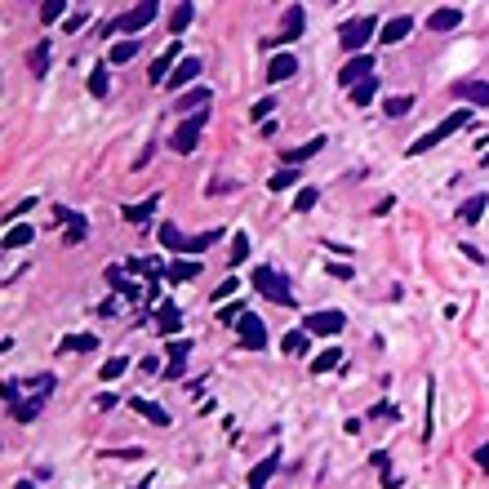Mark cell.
Wrapping results in <instances>:
<instances>
[{
	"label": "cell",
	"mask_w": 489,
	"mask_h": 489,
	"mask_svg": "<svg viewBox=\"0 0 489 489\" xmlns=\"http://www.w3.org/2000/svg\"><path fill=\"white\" fill-rule=\"evenodd\" d=\"M156 14H161V5L156 0H143V5H134V9H125V14L116 18V23H102L98 32L102 36H111V32H120L125 41H134V32H143L147 23H156Z\"/></svg>",
	"instance_id": "obj_1"
},
{
	"label": "cell",
	"mask_w": 489,
	"mask_h": 489,
	"mask_svg": "<svg viewBox=\"0 0 489 489\" xmlns=\"http://www.w3.org/2000/svg\"><path fill=\"white\" fill-rule=\"evenodd\" d=\"M32 387H36V396H23L18 405H9V413H14L18 422H36V418H41V409L49 405V396H54V374L32 378Z\"/></svg>",
	"instance_id": "obj_2"
},
{
	"label": "cell",
	"mask_w": 489,
	"mask_h": 489,
	"mask_svg": "<svg viewBox=\"0 0 489 489\" xmlns=\"http://www.w3.org/2000/svg\"><path fill=\"white\" fill-rule=\"evenodd\" d=\"M253 289H258L262 298H271V303L280 307H294V289H289V276L276 267H258L253 271Z\"/></svg>",
	"instance_id": "obj_3"
},
{
	"label": "cell",
	"mask_w": 489,
	"mask_h": 489,
	"mask_svg": "<svg viewBox=\"0 0 489 489\" xmlns=\"http://www.w3.org/2000/svg\"><path fill=\"white\" fill-rule=\"evenodd\" d=\"M467 120H472V111H449V116L440 120V125L431 129V134H422L418 143H409V156H422V152H431V147H436V143H445V138L454 134V129H463Z\"/></svg>",
	"instance_id": "obj_4"
},
{
	"label": "cell",
	"mask_w": 489,
	"mask_h": 489,
	"mask_svg": "<svg viewBox=\"0 0 489 489\" xmlns=\"http://www.w3.org/2000/svg\"><path fill=\"white\" fill-rule=\"evenodd\" d=\"M374 36H378V18H352V23L338 32V41H343V49L356 58V54H361L365 45L374 41Z\"/></svg>",
	"instance_id": "obj_5"
},
{
	"label": "cell",
	"mask_w": 489,
	"mask_h": 489,
	"mask_svg": "<svg viewBox=\"0 0 489 489\" xmlns=\"http://www.w3.org/2000/svg\"><path fill=\"white\" fill-rule=\"evenodd\" d=\"M201 129H205V111H196V116H187L183 125L169 134V147H174L178 156H192L196 147H201Z\"/></svg>",
	"instance_id": "obj_6"
},
{
	"label": "cell",
	"mask_w": 489,
	"mask_h": 489,
	"mask_svg": "<svg viewBox=\"0 0 489 489\" xmlns=\"http://www.w3.org/2000/svg\"><path fill=\"white\" fill-rule=\"evenodd\" d=\"M236 338H240V347H249V352L267 347V325H262V316L258 312H244L240 325H236Z\"/></svg>",
	"instance_id": "obj_7"
},
{
	"label": "cell",
	"mask_w": 489,
	"mask_h": 489,
	"mask_svg": "<svg viewBox=\"0 0 489 489\" xmlns=\"http://www.w3.org/2000/svg\"><path fill=\"white\" fill-rule=\"evenodd\" d=\"M343 325H347V316L329 307V312H307V325L303 329L312 338H329V334H343Z\"/></svg>",
	"instance_id": "obj_8"
},
{
	"label": "cell",
	"mask_w": 489,
	"mask_h": 489,
	"mask_svg": "<svg viewBox=\"0 0 489 489\" xmlns=\"http://www.w3.org/2000/svg\"><path fill=\"white\" fill-rule=\"evenodd\" d=\"M365 80H374V58L369 54H356L352 62H343V71H338V84H343V89H356V84H365Z\"/></svg>",
	"instance_id": "obj_9"
},
{
	"label": "cell",
	"mask_w": 489,
	"mask_h": 489,
	"mask_svg": "<svg viewBox=\"0 0 489 489\" xmlns=\"http://www.w3.org/2000/svg\"><path fill=\"white\" fill-rule=\"evenodd\" d=\"M169 365H165V383H174V378H183L187 374V352H192V343L187 338H169Z\"/></svg>",
	"instance_id": "obj_10"
},
{
	"label": "cell",
	"mask_w": 489,
	"mask_h": 489,
	"mask_svg": "<svg viewBox=\"0 0 489 489\" xmlns=\"http://www.w3.org/2000/svg\"><path fill=\"white\" fill-rule=\"evenodd\" d=\"M183 58H187V54L178 49V45H169V49L161 54V58H156L152 67H147V80H152V84H161V80H169V76H174V62H183Z\"/></svg>",
	"instance_id": "obj_11"
},
{
	"label": "cell",
	"mask_w": 489,
	"mask_h": 489,
	"mask_svg": "<svg viewBox=\"0 0 489 489\" xmlns=\"http://www.w3.org/2000/svg\"><path fill=\"white\" fill-rule=\"evenodd\" d=\"M129 409L143 413V418H147V422H156V427H169V422H174V418L165 413V405H156V400H147V396H129Z\"/></svg>",
	"instance_id": "obj_12"
},
{
	"label": "cell",
	"mask_w": 489,
	"mask_h": 489,
	"mask_svg": "<svg viewBox=\"0 0 489 489\" xmlns=\"http://www.w3.org/2000/svg\"><path fill=\"white\" fill-rule=\"evenodd\" d=\"M409 32H413V18H409V14H400V18H391V23H383V27H378V41H383V45H400Z\"/></svg>",
	"instance_id": "obj_13"
},
{
	"label": "cell",
	"mask_w": 489,
	"mask_h": 489,
	"mask_svg": "<svg viewBox=\"0 0 489 489\" xmlns=\"http://www.w3.org/2000/svg\"><path fill=\"white\" fill-rule=\"evenodd\" d=\"M201 67H205V62L196 58V54H187V58L174 67V76H169V89H183V84H192L196 76H201Z\"/></svg>",
	"instance_id": "obj_14"
},
{
	"label": "cell",
	"mask_w": 489,
	"mask_h": 489,
	"mask_svg": "<svg viewBox=\"0 0 489 489\" xmlns=\"http://www.w3.org/2000/svg\"><path fill=\"white\" fill-rule=\"evenodd\" d=\"M454 98H467L472 107H489V84H481V80H458L454 84Z\"/></svg>",
	"instance_id": "obj_15"
},
{
	"label": "cell",
	"mask_w": 489,
	"mask_h": 489,
	"mask_svg": "<svg viewBox=\"0 0 489 489\" xmlns=\"http://www.w3.org/2000/svg\"><path fill=\"white\" fill-rule=\"evenodd\" d=\"M298 36H303V5H289V9H285V23H280V36H276V41H280V45H289V41H298Z\"/></svg>",
	"instance_id": "obj_16"
},
{
	"label": "cell",
	"mask_w": 489,
	"mask_h": 489,
	"mask_svg": "<svg viewBox=\"0 0 489 489\" xmlns=\"http://www.w3.org/2000/svg\"><path fill=\"white\" fill-rule=\"evenodd\" d=\"M298 71V58L294 54H271V62H267V80L276 84V80H289Z\"/></svg>",
	"instance_id": "obj_17"
},
{
	"label": "cell",
	"mask_w": 489,
	"mask_h": 489,
	"mask_svg": "<svg viewBox=\"0 0 489 489\" xmlns=\"http://www.w3.org/2000/svg\"><path fill=\"white\" fill-rule=\"evenodd\" d=\"M156 325H161V334L174 338L178 329H183V312H178L174 303H161V307H156Z\"/></svg>",
	"instance_id": "obj_18"
},
{
	"label": "cell",
	"mask_w": 489,
	"mask_h": 489,
	"mask_svg": "<svg viewBox=\"0 0 489 489\" xmlns=\"http://www.w3.org/2000/svg\"><path fill=\"white\" fill-rule=\"evenodd\" d=\"M196 23V5H192V0H183V5H174V14H169V32H174V36H183L187 32V27H192Z\"/></svg>",
	"instance_id": "obj_19"
},
{
	"label": "cell",
	"mask_w": 489,
	"mask_h": 489,
	"mask_svg": "<svg viewBox=\"0 0 489 489\" xmlns=\"http://www.w3.org/2000/svg\"><path fill=\"white\" fill-rule=\"evenodd\" d=\"M431 32H454V27H463V9H436V14L427 18Z\"/></svg>",
	"instance_id": "obj_20"
},
{
	"label": "cell",
	"mask_w": 489,
	"mask_h": 489,
	"mask_svg": "<svg viewBox=\"0 0 489 489\" xmlns=\"http://www.w3.org/2000/svg\"><path fill=\"white\" fill-rule=\"evenodd\" d=\"M209 98H214V93L205 89V84H201V89H187L183 98H178V111H192V116H196V111H205V107H209Z\"/></svg>",
	"instance_id": "obj_21"
},
{
	"label": "cell",
	"mask_w": 489,
	"mask_h": 489,
	"mask_svg": "<svg viewBox=\"0 0 489 489\" xmlns=\"http://www.w3.org/2000/svg\"><path fill=\"white\" fill-rule=\"evenodd\" d=\"M156 205H161V196H147V201H138V205H125V223H147L156 214Z\"/></svg>",
	"instance_id": "obj_22"
},
{
	"label": "cell",
	"mask_w": 489,
	"mask_h": 489,
	"mask_svg": "<svg viewBox=\"0 0 489 489\" xmlns=\"http://www.w3.org/2000/svg\"><path fill=\"white\" fill-rule=\"evenodd\" d=\"M338 365H343V347H325V352H321V356H316V361H312V374H316V378H321V374L338 369Z\"/></svg>",
	"instance_id": "obj_23"
},
{
	"label": "cell",
	"mask_w": 489,
	"mask_h": 489,
	"mask_svg": "<svg viewBox=\"0 0 489 489\" xmlns=\"http://www.w3.org/2000/svg\"><path fill=\"white\" fill-rule=\"evenodd\" d=\"M276 467H280V458H276V454L262 458V463L249 472V489H267V481H271V472H276Z\"/></svg>",
	"instance_id": "obj_24"
},
{
	"label": "cell",
	"mask_w": 489,
	"mask_h": 489,
	"mask_svg": "<svg viewBox=\"0 0 489 489\" xmlns=\"http://www.w3.org/2000/svg\"><path fill=\"white\" fill-rule=\"evenodd\" d=\"M32 240H36V231L27 227V223H14V227L5 231V240H0V244H5V249H23V244H32Z\"/></svg>",
	"instance_id": "obj_25"
},
{
	"label": "cell",
	"mask_w": 489,
	"mask_h": 489,
	"mask_svg": "<svg viewBox=\"0 0 489 489\" xmlns=\"http://www.w3.org/2000/svg\"><path fill=\"white\" fill-rule=\"evenodd\" d=\"M107 89H111L107 62H93V71H89V93H93V98H107Z\"/></svg>",
	"instance_id": "obj_26"
},
{
	"label": "cell",
	"mask_w": 489,
	"mask_h": 489,
	"mask_svg": "<svg viewBox=\"0 0 489 489\" xmlns=\"http://www.w3.org/2000/svg\"><path fill=\"white\" fill-rule=\"evenodd\" d=\"M321 147H325V138H312V143H303V147H289V152H285V165H303V161H312Z\"/></svg>",
	"instance_id": "obj_27"
},
{
	"label": "cell",
	"mask_w": 489,
	"mask_h": 489,
	"mask_svg": "<svg viewBox=\"0 0 489 489\" xmlns=\"http://www.w3.org/2000/svg\"><path fill=\"white\" fill-rule=\"evenodd\" d=\"M383 111H387L391 120H400V116H409L413 111V93H391L387 102H383Z\"/></svg>",
	"instance_id": "obj_28"
},
{
	"label": "cell",
	"mask_w": 489,
	"mask_h": 489,
	"mask_svg": "<svg viewBox=\"0 0 489 489\" xmlns=\"http://www.w3.org/2000/svg\"><path fill=\"white\" fill-rule=\"evenodd\" d=\"M485 214H489V201H485V196H472V201H463L458 218H463V223H481Z\"/></svg>",
	"instance_id": "obj_29"
},
{
	"label": "cell",
	"mask_w": 489,
	"mask_h": 489,
	"mask_svg": "<svg viewBox=\"0 0 489 489\" xmlns=\"http://www.w3.org/2000/svg\"><path fill=\"white\" fill-rule=\"evenodd\" d=\"M165 276H169V280H192V276H201V262L178 258V262H169V267H165Z\"/></svg>",
	"instance_id": "obj_30"
},
{
	"label": "cell",
	"mask_w": 489,
	"mask_h": 489,
	"mask_svg": "<svg viewBox=\"0 0 489 489\" xmlns=\"http://www.w3.org/2000/svg\"><path fill=\"white\" fill-rule=\"evenodd\" d=\"M84 236H89V218H84V214H76V218L67 223V231H62V244H80Z\"/></svg>",
	"instance_id": "obj_31"
},
{
	"label": "cell",
	"mask_w": 489,
	"mask_h": 489,
	"mask_svg": "<svg viewBox=\"0 0 489 489\" xmlns=\"http://www.w3.org/2000/svg\"><path fill=\"white\" fill-rule=\"evenodd\" d=\"M62 14H67V0H41V23L45 27H54Z\"/></svg>",
	"instance_id": "obj_32"
},
{
	"label": "cell",
	"mask_w": 489,
	"mask_h": 489,
	"mask_svg": "<svg viewBox=\"0 0 489 489\" xmlns=\"http://www.w3.org/2000/svg\"><path fill=\"white\" fill-rule=\"evenodd\" d=\"M214 240H223V227H214V231H205V236H192V240H187L183 244V253H205V249H209V244Z\"/></svg>",
	"instance_id": "obj_33"
},
{
	"label": "cell",
	"mask_w": 489,
	"mask_h": 489,
	"mask_svg": "<svg viewBox=\"0 0 489 489\" xmlns=\"http://www.w3.org/2000/svg\"><path fill=\"white\" fill-rule=\"evenodd\" d=\"M93 347H98L93 334H67L62 338V352H93Z\"/></svg>",
	"instance_id": "obj_34"
},
{
	"label": "cell",
	"mask_w": 489,
	"mask_h": 489,
	"mask_svg": "<svg viewBox=\"0 0 489 489\" xmlns=\"http://www.w3.org/2000/svg\"><path fill=\"white\" fill-rule=\"evenodd\" d=\"M307 338H312L307 329H294V334H285V343H280V347H285V356H303V352H307Z\"/></svg>",
	"instance_id": "obj_35"
},
{
	"label": "cell",
	"mask_w": 489,
	"mask_h": 489,
	"mask_svg": "<svg viewBox=\"0 0 489 489\" xmlns=\"http://www.w3.org/2000/svg\"><path fill=\"white\" fill-rule=\"evenodd\" d=\"M294 183H298V169H276V174L267 178V187H271V192H289Z\"/></svg>",
	"instance_id": "obj_36"
},
{
	"label": "cell",
	"mask_w": 489,
	"mask_h": 489,
	"mask_svg": "<svg viewBox=\"0 0 489 489\" xmlns=\"http://www.w3.org/2000/svg\"><path fill=\"white\" fill-rule=\"evenodd\" d=\"M316 201H321V192H316V187H298L294 209H298V214H312V209H316Z\"/></svg>",
	"instance_id": "obj_37"
},
{
	"label": "cell",
	"mask_w": 489,
	"mask_h": 489,
	"mask_svg": "<svg viewBox=\"0 0 489 489\" xmlns=\"http://www.w3.org/2000/svg\"><path fill=\"white\" fill-rule=\"evenodd\" d=\"M45 71H49V41H41L32 49V76H45Z\"/></svg>",
	"instance_id": "obj_38"
},
{
	"label": "cell",
	"mask_w": 489,
	"mask_h": 489,
	"mask_svg": "<svg viewBox=\"0 0 489 489\" xmlns=\"http://www.w3.org/2000/svg\"><path fill=\"white\" fill-rule=\"evenodd\" d=\"M374 93H378V76H374V80H365V84H356V89H352V102H356V107H369V102H374Z\"/></svg>",
	"instance_id": "obj_39"
},
{
	"label": "cell",
	"mask_w": 489,
	"mask_h": 489,
	"mask_svg": "<svg viewBox=\"0 0 489 489\" xmlns=\"http://www.w3.org/2000/svg\"><path fill=\"white\" fill-rule=\"evenodd\" d=\"M161 244H165V249H174V253H183L187 236H183V231L174 227V223H165V227H161Z\"/></svg>",
	"instance_id": "obj_40"
},
{
	"label": "cell",
	"mask_w": 489,
	"mask_h": 489,
	"mask_svg": "<svg viewBox=\"0 0 489 489\" xmlns=\"http://www.w3.org/2000/svg\"><path fill=\"white\" fill-rule=\"evenodd\" d=\"M107 280H111V289H116V294H129V298H138V289L125 280V271H120V267H107Z\"/></svg>",
	"instance_id": "obj_41"
},
{
	"label": "cell",
	"mask_w": 489,
	"mask_h": 489,
	"mask_svg": "<svg viewBox=\"0 0 489 489\" xmlns=\"http://www.w3.org/2000/svg\"><path fill=\"white\" fill-rule=\"evenodd\" d=\"M129 58H138V41H120L116 49L107 54V62H129Z\"/></svg>",
	"instance_id": "obj_42"
},
{
	"label": "cell",
	"mask_w": 489,
	"mask_h": 489,
	"mask_svg": "<svg viewBox=\"0 0 489 489\" xmlns=\"http://www.w3.org/2000/svg\"><path fill=\"white\" fill-rule=\"evenodd\" d=\"M125 369H129V361H125V356H111V361L102 365V383H116Z\"/></svg>",
	"instance_id": "obj_43"
},
{
	"label": "cell",
	"mask_w": 489,
	"mask_h": 489,
	"mask_svg": "<svg viewBox=\"0 0 489 489\" xmlns=\"http://www.w3.org/2000/svg\"><path fill=\"white\" fill-rule=\"evenodd\" d=\"M244 258H249V236H244V231H236V240H231V267H240Z\"/></svg>",
	"instance_id": "obj_44"
},
{
	"label": "cell",
	"mask_w": 489,
	"mask_h": 489,
	"mask_svg": "<svg viewBox=\"0 0 489 489\" xmlns=\"http://www.w3.org/2000/svg\"><path fill=\"white\" fill-rule=\"evenodd\" d=\"M240 316H244L240 303H223V307H218V321H223V325H240Z\"/></svg>",
	"instance_id": "obj_45"
},
{
	"label": "cell",
	"mask_w": 489,
	"mask_h": 489,
	"mask_svg": "<svg viewBox=\"0 0 489 489\" xmlns=\"http://www.w3.org/2000/svg\"><path fill=\"white\" fill-rule=\"evenodd\" d=\"M231 294H236V276H227V280H223L218 289H214V303H227Z\"/></svg>",
	"instance_id": "obj_46"
},
{
	"label": "cell",
	"mask_w": 489,
	"mask_h": 489,
	"mask_svg": "<svg viewBox=\"0 0 489 489\" xmlns=\"http://www.w3.org/2000/svg\"><path fill=\"white\" fill-rule=\"evenodd\" d=\"M271 107H276V98H258L249 116H253V120H267V116H271Z\"/></svg>",
	"instance_id": "obj_47"
},
{
	"label": "cell",
	"mask_w": 489,
	"mask_h": 489,
	"mask_svg": "<svg viewBox=\"0 0 489 489\" xmlns=\"http://www.w3.org/2000/svg\"><path fill=\"white\" fill-rule=\"evenodd\" d=\"M369 463H374V467H378V472H383V476H387V472H391V454H387V449H374V454H369Z\"/></svg>",
	"instance_id": "obj_48"
},
{
	"label": "cell",
	"mask_w": 489,
	"mask_h": 489,
	"mask_svg": "<svg viewBox=\"0 0 489 489\" xmlns=\"http://www.w3.org/2000/svg\"><path fill=\"white\" fill-rule=\"evenodd\" d=\"M32 205H41V201H36V196H23L18 205H9V218H23V214L32 209Z\"/></svg>",
	"instance_id": "obj_49"
},
{
	"label": "cell",
	"mask_w": 489,
	"mask_h": 489,
	"mask_svg": "<svg viewBox=\"0 0 489 489\" xmlns=\"http://www.w3.org/2000/svg\"><path fill=\"white\" fill-rule=\"evenodd\" d=\"M71 218H76V209H67V205H54V223H62V227H67Z\"/></svg>",
	"instance_id": "obj_50"
},
{
	"label": "cell",
	"mask_w": 489,
	"mask_h": 489,
	"mask_svg": "<svg viewBox=\"0 0 489 489\" xmlns=\"http://www.w3.org/2000/svg\"><path fill=\"white\" fill-rule=\"evenodd\" d=\"M329 276H334V280H352V267H347V262H329Z\"/></svg>",
	"instance_id": "obj_51"
},
{
	"label": "cell",
	"mask_w": 489,
	"mask_h": 489,
	"mask_svg": "<svg viewBox=\"0 0 489 489\" xmlns=\"http://www.w3.org/2000/svg\"><path fill=\"white\" fill-rule=\"evenodd\" d=\"M391 205H396V196H383V201L374 205V218H383V214H391Z\"/></svg>",
	"instance_id": "obj_52"
},
{
	"label": "cell",
	"mask_w": 489,
	"mask_h": 489,
	"mask_svg": "<svg viewBox=\"0 0 489 489\" xmlns=\"http://www.w3.org/2000/svg\"><path fill=\"white\" fill-rule=\"evenodd\" d=\"M476 467H481V472L489 476V445H481V449H476Z\"/></svg>",
	"instance_id": "obj_53"
},
{
	"label": "cell",
	"mask_w": 489,
	"mask_h": 489,
	"mask_svg": "<svg viewBox=\"0 0 489 489\" xmlns=\"http://www.w3.org/2000/svg\"><path fill=\"white\" fill-rule=\"evenodd\" d=\"M80 27H84V14H71L67 23H62V32H80Z\"/></svg>",
	"instance_id": "obj_54"
},
{
	"label": "cell",
	"mask_w": 489,
	"mask_h": 489,
	"mask_svg": "<svg viewBox=\"0 0 489 489\" xmlns=\"http://www.w3.org/2000/svg\"><path fill=\"white\" fill-rule=\"evenodd\" d=\"M93 405H98V409H116V396H111V391H102V396L93 400Z\"/></svg>",
	"instance_id": "obj_55"
},
{
	"label": "cell",
	"mask_w": 489,
	"mask_h": 489,
	"mask_svg": "<svg viewBox=\"0 0 489 489\" xmlns=\"http://www.w3.org/2000/svg\"><path fill=\"white\" fill-rule=\"evenodd\" d=\"M383 489H400V476H396V472H387V476H383Z\"/></svg>",
	"instance_id": "obj_56"
},
{
	"label": "cell",
	"mask_w": 489,
	"mask_h": 489,
	"mask_svg": "<svg viewBox=\"0 0 489 489\" xmlns=\"http://www.w3.org/2000/svg\"><path fill=\"white\" fill-rule=\"evenodd\" d=\"M14 489H36V485H32V481H18V485H14Z\"/></svg>",
	"instance_id": "obj_57"
},
{
	"label": "cell",
	"mask_w": 489,
	"mask_h": 489,
	"mask_svg": "<svg viewBox=\"0 0 489 489\" xmlns=\"http://www.w3.org/2000/svg\"><path fill=\"white\" fill-rule=\"evenodd\" d=\"M134 489H152V481H143V485H134Z\"/></svg>",
	"instance_id": "obj_58"
}]
</instances>
